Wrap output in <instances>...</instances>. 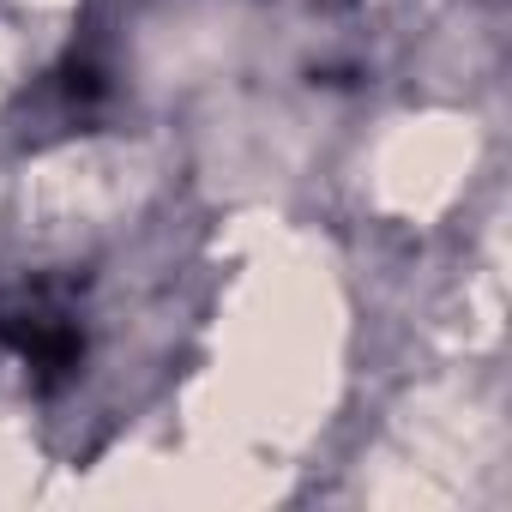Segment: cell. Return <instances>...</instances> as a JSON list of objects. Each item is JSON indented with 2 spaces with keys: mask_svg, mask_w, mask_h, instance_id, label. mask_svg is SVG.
Wrapping results in <instances>:
<instances>
[{
  "mask_svg": "<svg viewBox=\"0 0 512 512\" xmlns=\"http://www.w3.org/2000/svg\"><path fill=\"white\" fill-rule=\"evenodd\" d=\"M0 338H7L37 374H49V380H55V374H73L79 356H85V338H79L67 320H31V314H25V320H0Z\"/></svg>",
  "mask_w": 512,
  "mask_h": 512,
  "instance_id": "6da1fadb",
  "label": "cell"
}]
</instances>
